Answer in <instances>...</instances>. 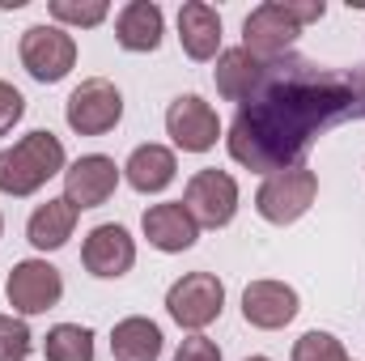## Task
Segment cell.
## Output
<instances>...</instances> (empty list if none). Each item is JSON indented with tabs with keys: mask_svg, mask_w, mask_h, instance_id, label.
<instances>
[{
	"mask_svg": "<svg viewBox=\"0 0 365 361\" xmlns=\"http://www.w3.org/2000/svg\"><path fill=\"white\" fill-rule=\"evenodd\" d=\"M344 119H361V93L353 73L284 56L264 68L255 93L238 106L225 145L238 166L255 175H276L293 171L297 158Z\"/></svg>",
	"mask_w": 365,
	"mask_h": 361,
	"instance_id": "6da1fadb",
	"label": "cell"
},
{
	"mask_svg": "<svg viewBox=\"0 0 365 361\" xmlns=\"http://www.w3.org/2000/svg\"><path fill=\"white\" fill-rule=\"evenodd\" d=\"M64 171V145L51 132H30L13 149H0V191L4 195H34L47 179Z\"/></svg>",
	"mask_w": 365,
	"mask_h": 361,
	"instance_id": "7a4b0ae2",
	"label": "cell"
},
{
	"mask_svg": "<svg viewBox=\"0 0 365 361\" xmlns=\"http://www.w3.org/2000/svg\"><path fill=\"white\" fill-rule=\"evenodd\" d=\"M17 51H21L26 73L34 81H43V86L64 81L73 73V64H77V43H73V34L64 26H30L21 34V47Z\"/></svg>",
	"mask_w": 365,
	"mask_h": 361,
	"instance_id": "3957f363",
	"label": "cell"
},
{
	"mask_svg": "<svg viewBox=\"0 0 365 361\" xmlns=\"http://www.w3.org/2000/svg\"><path fill=\"white\" fill-rule=\"evenodd\" d=\"M314 195H319V175L306 166H293V171H276L264 179L259 195H255V208L272 225H293L314 204Z\"/></svg>",
	"mask_w": 365,
	"mask_h": 361,
	"instance_id": "277c9868",
	"label": "cell"
},
{
	"mask_svg": "<svg viewBox=\"0 0 365 361\" xmlns=\"http://www.w3.org/2000/svg\"><path fill=\"white\" fill-rule=\"evenodd\" d=\"M64 119L77 136H106L123 119V93L115 90L106 77H90L64 102Z\"/></svg>",
	"mask_w": 365,
	"mask_h": 361,
	"instance_id": "5b68a950",
	"label": "cell"
},
{
	"mask_svg": "<svg viewBox=\"0 0 365 361\" xmlns=\"http://www.w3.org/2000/svg\"><path fill=\"white\" fill-rule=\"evenodd\" d=\"M221 306H225V285L212 272H187L182 280L170 285V293H166L170 319L179 327H187V332H200L212 319H221Z\"/></svg>",
	"mask_w": 365,
	"mask_h": 361,
	"instance_id": "8992f818",
	"label": "cell"
},
{
	"mask_svg": "<svg viewBox=\"0 0 365 361\" xmlns=\"http://www.w3.org/2000/svg\"><path fill=\"white\" fill-rule=\"evenodd\" d=\"M302 26L289 17L284 0H268L259 9H251V17L242 21V47L259 60V64H276L284 60V51L297 43Z\"/></svg>",
	"mask_w": 365,
	"mask_h": 361,
	"instance_id": "52a82bcc",
	"label": "cell"
},
{
	"mask_svg": "<svg viewBox=\"0 0 365 361\" xmlns=\"http://www.w3.org/2000/svg\"><path fill=\"white\" fill-rule=\"evenodd\" d=\"M182 208L191 213L195 225L221 230V225H230L234 213H238V183L230 179L225 171H200V175H191V183H187Z\"/></svg>",
	"mask_w": 365,
	"mask_h": 361,
	"instance_id": "ba28073f",
	"label": "cell"
},
{
	"mask_svg": "<svg viewBox=\"0 0 365 361\" xmlns=\"http://www.w3.org/2000/svg\"><path fill=\"white\" fill-rule=\"evenodd\" d=\"M4 298H9V306L21 310V315H43V310H51V306L64 298L60 268H51L47 260H21L17 268L9 272V280H4Z\"/></svg>",
	"mask_w": 365,
	"mask_h": 361,
	"instance_id": "9c48e42d",
	"label": "cell"
},
{
	"mask_svg": "<svg viewBox=\"0 0 365 361\" xmlns=\"http://www.w3.org/2000/svg\"><path fill=\"white\" fill-rule=\"evenodd\" d=\"M166 132H170V141L182 153H208L217 145V136H221V119H217V111L204 98L182 93L166 111Z\"/></svg>",
	"mask_w": 365,
	"mask_h": 361,
	"instance_id": "30bf717a",
	"label": "cell"
},
{
	"mask_svg": "<svg viewBox=\"0 0 365 361\" xmlns=\"http://www.w3.org/2000/svg\"><path fill=\"white\" fill-rule=\"evenodd\" d=\"M115 183H119V166L102 153L90 158H77L68 171H64V200L81 213V208H98L115 195Z\"/></svg>",
	"mask_w": 365,
	"mask_h": 361,
	"instance_id": "8fae6325",
	"label": "cell"
},
{
	"mask_svg": "<svg viewBox=\"0 0 365 361\" xmlns=\"http://www.w3.org/2000/svg\"><path fill=\"white\" fill-rule=\"evenodd\" d=\"M81 264L98 280H115L136 264V243L123 225H93L81 247Z\"/></svg>",
	"mask_w": 365,
	"mask_h": 361,
	"instance_id": "7c38bea8",
	"label": "cell"
},
{
	"mask_svg": "<svg viewBox=\"0 0 365 361\" xmlns=\"http://www.w3.org/2000/svg\"><path fill=\"white\" fill-rule=\"evenodd\" d=\"M242 319L251 327L276 332L297 319V289L284 280H251L242 293Z\"/></svg>",
	"mask_w": 365,
	"mask_h": 361,
	"instance_id": "4fadbf2b",
	"label": "cell"
},
{
	"mask_svg": "<svg viewBox=\"0 0 365 361\" xmlns=\"http://www.w3.org/2000/svg\"><path fill=\"white\" fill-rule=\"evenodd\" d=\"M140 225H145V238H149L158 251H166V255L191 251L195 238H200V225L191 221V213L182 208V200L179 204H153V208H145Z\"/></svg>",
	"mask_w": 365,
	"mask_h": 361,
	"instance_id": "5bb4252c",
	"label": "cell"
},
{
	"mask_svg": "<svg viewBox=\"0 0 365 361\" xmlns=\"http://www.w3.org/2000/svg\"><path fill=\"white\" fill-rule=\"evenodd\" d=\"M179 39L191 60H212L221 51V13L204 0H187L179 9Z\"/></svg>",
	"mask_w": 365,
	"mask_h": 361,
	"instance_id": "9a60e30c",
	"label": "cell"
},
{
	"mask_svg": "<svg viewBox=\"0 0 365 361\" xmlns=\"http://www.w3.org/2000/svg\"><path fill=\"white\" fill-rule=\"evenodd\" d=\"M115 43L123 51H158L162 43V9L149 0H132L115 17Z\"/></svg>",
	"mask_w": 365,
	"mask_h": 361,
	"instance_id": "2e32d148",
	"label": "cell"
},
{
	"mask_svg": "<svg viewBox=\"0 0 365 361\" xmlns=\"http://www.w3.org/2000/svg\"><path fill=\"white\" fill-rule=\"evenodd\" d=\"M73 230H77V208H73L64 195L38 204V208L30 213V221H26V238H30V247H38V251H60V247L73 238Z\"/></svg>",
	"mask_w": 365,
	"mask_h": 361,
	"instance_id": "e0dca14e",
	"label": "cell"
},
{
	"mask_svg": "<svg viewBox=\"0 0 365 361\" xmlns=\"http://www.w3.org/2000/svg\"><path fill=\"white\" fill-rule=\"evenodd\" d=\"M264 68L268 64H259L247 47H230V51H221L217 56V93L221 98H230V102H247L255 86H259V77H264Z\"/></svg>",
	"mask_w": 365,
	"mask_h": 361,
	"instance_id": "ac0fdd59",
	"label": "cell"
},
{
	"mask_svg": "<svg viewBox=\"0 0 365 361\" xmlns=\"http://www.w3.org/2000/svg\"><path fill=\"white\" fill-rule=\"evenodd\" d=\"M110 353H115V361H158L162 357V327L145 315L119 319L110 332Z\"/></svg>",
	"mask_w": 365,
	"mask_h": 361,
	"instance_id": "d6986e66",
	"label": "cell"
},
{
	"mask_svg": "<svg viewBox=\"0 0 365 361\" xmlns=\"http://www.w3.org/2000/svg\"><path fill=\"white\" fill-rule=\"evenodd\" d=\"M175 171H179V162H175V153H170L166 145H140V149H132V158H128V166H123L128 183H132L136 191H145V195L170 187V183H175Z\"/></svg>",
	"mask_w": 365,
	"mask_h": 361,
	"instance_id": "ffe728a7",
	"label": "cell"
},
{
	"mask_svg": "<svg viewBox=\"0 0 365 361\" xmlns=\"http://www.w3.org/2000/svg\"><path fill=\"white\" fill-rule=\"evenodd\" d=\"M47 361H93V332L81 323H56L43 340Z\"/></svg>",
	"mask_w": 365,
	"mask_h": 361,
	"instance_id": "44dd1931",
	"label": "cell"
},
{
	"mask_svg": "<svg viewBox=\"0 0 365 361\" xmlns=\"http://www.w3.org/2000/svg\"><path fill=\"white\" fill-rule=\"evenodd\" d=\"M51 17L64 26H81L90 30L106 17V0H51Z\"/></svg>",
	"mask_w": 365,
	"mask_h": 361,
	"instance_id": "7402d4cb",
	"label": "cell"
},
{
	"mask_svg": "<svg viewBox=\"0 0 365 361\" xmlns=\"http://www.w3.org/2000/svg\"><path fill=\"white\" fill-rule=\"evenodd\" d=\"M293 361H349V353L331 332H306L293 345Z\"/></svg>",
	"mask_w": 365,
	"mask_h": 361,
	"instance_id": "603a6c76",
	"label": "cell"
},
{
	"mask_svg": "<svg viewBox=\"0 0 365 361\" xmlns=\"http://www.w3.org/2000/svg\"><path fill=\"white\" fill-rule=\"evenodd\" d=\"M30 349H34L30 327L13 315H0V361H26Z\"/></svg>",
	"mask_w": 365,
	"mask_h": 361,
	"instance_id": "cb8c5ba5",
	"label": "cell"
},
{
	"mask_svg": "<svg viewBox=\"0 0 365 361\" xmlns=\"http://www.w3.org/2000/svg\"><path fill=\"white\" fill-rule=\"evenodd\" d=\"M26 115V98L13 90L9 81H0V136L4 132H13V123Z\"/></svg>",
	"mask_w": 365,
	"mask_h": 361,
	"instance_id": "d4e9b609",
	"label": "cell"
},
{
	"mask_svg": "<svg viewBox=\"0 0 365 361\" xmlns=\"http://www.w3.org/2000/svg\"><path fill=\"white\" fill-rule=\"evenodd\" d=\"M175 361H221V349L208 340V336H187L179 345Z\"/></svg>",
	"mask_w": 365,
	"mask_h": 361,
	"instance_id": "484cf974",
	"label": "cell"
},
{
	"mask_svg": "<svg viewBox=\"0 0 365 361\" xmlns=\"http://www.w3.org/2000/svg\"><path fill=\"white\" fill-rule=\"evenodd\" d=\"M284 9H289V17H293L297 26L319 21V17L327 13V4H323V0H284Z\"/></svg>",
	"mask_w": 365,
	"mask_h": 361,
	"instance_id": "4316f807",
	"label": "cell"
},
{
	"mask_svg": "<svg viewBox=\"0 0 365 361\" xmlns=\"http://www.w3.org/2000/svg\"><path fill=\"white\" fill-rule=\"evenodd\" d=\"M353 81H357V93H361V115H365V68H361V73H353Z\"/></svg>",
	"mask_w": 365,
	"mask_h": 361,
	"instance_id": "83f0119b",
	"label": "cell"
},
{
	"mask_svg": "<svg viewBox=\"0 0 365 361\" xmlns=\"http://www.w3.org/2000/svg\"><path fill=\"white\" fill-rule=\"evenodd\" d=\"M247 361H268V357H247Z\"/></svg>",
	"mask_w": 365,
	"mask_h": 361,
	"instance_id": "f1b7e54d",
	"label": "cell"
},
{
	"mask_svg": "<svg viewBox=\"0 0 365 361\" xmlns=\"http://www.w3.org/2000/svg\"><path fill=\"white\" fill-rule=\"evenodd\" d=\"M0 234H4V217H0Z\"/></svg>",
	"mask_w": 365,
	"mask_h": 361,
	"instance_id": "f546056e",
	"label": "cell"
}]
</instances>
